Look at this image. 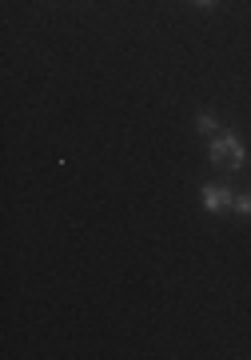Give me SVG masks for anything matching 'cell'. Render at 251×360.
Listing matches in <instances>:
<instances>
[{
    "instance_id": "6da1fadb",
    "label": "cell",
    "mask_w": 251,
    "mask_h": 360,
    "mask_svg": "<svg viewBox=\"0 0 251 360\" xmlns=\"http://www.w3.org/2000/svg\"><path fill=\"white\" fill-rule=\"evenodd\" d=\"M243 160H247V153H243L239 136H231V132L212 136V165L227 168V172H236V168H243Z\"/></svg>"
},
{
    "instance_id": "7a4b0ae2",
    "label": "cell",
    "mask_w": 251,
    "mask_h": 360,
    "mask_svg": "<svg viewBox=\"0 0 251 360\" xmlns=\"http://www.w3.org/2000/svg\"><path fill=\"white\" fill-rule=\"evenodd\" d=\"M227 205H231V188H224V184H203V208L208 212H224Z\"/></svg>"
},
{
    "instance_id": "3957f363",
    "label": "cell",
    "mask_w": 251,
    "mask_h": 360,
    "mask_svg": "<svg viewBox=\"0 0 251 360\" xmlns=\"http://www.w3.org/2000/svg\"><path fill=\"white\" fill-rule=\"evenodd\" d=\"M231 208H236L239 217H251V193H236L231 196Z\"/></svg>"
},
{
    "instance_id": "277c9868",
    "label": "cell",
    "mask_w": 251,
    "mask_h": 360,
    "mask_svg": "<svg viewBox=\"0 0 251 360\" xmlns=\"http://www.w3.org/2000/svg\"><path fill=\"white\" fill-rule=\"evenodd\" d=\"M196 129H200L203 136H215V120L208 112H200V116H196Z\"/></svg>"
},
{
    "instance_id": "5b68a950",
    "label": "cell",
    "mask_w": 251,
    "mask_h": 360,
    "mask_svg": "<svg viewBox=\"0 0 251 360\" xmlns=\"http://www.w3.org/2000/svg\"><path fill=\"white\" fill-rule=\"evenodd\" d=\"M196 4H200V8H215V4H219V0H196Z\"/></svg>"
}]
</instances>
